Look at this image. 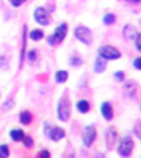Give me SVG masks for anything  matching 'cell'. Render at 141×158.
Masks as SVG:
<instances>
[{
    "instance_id": "cell-1",
    "label": "cell",
    "mask_w": 141,
    "mask_h": 158,
    "mask_svg": "<svg viewBox=\"0 0 141 158\" xmlns=\"http://www.w3.org/2000/svg\"><path fill=\"white\" fill-rule=\"evenodd\" d=\"M98 56H101L106 61H116V59L121 57V52H119V49H116L113 46H103V47H99Z\"/></svg>"
},
{
    "instance_id": "cell-2",
    "label": "cell",
    "mask_w": 141,
    "mask_h": 158,
    "mask_svg": "<svg viewBox=\"0 0 141 158\" xmlns=\"http://www.w3.org/2000/svg\"><path fill=\"white\" fill-rule=\"evenodd\" d=\"M57 118L61 121H69V118H70V103L66 96L57 104Z\"/></svg>"
},
{
    "instance_id": "cell-3",
    "label": "cell",
    "mask_w": 141,
    "mask_h": 158,
    "mask_svg": "<svg viewBox=\"0 0 141 158\" xmlns=\"http://www.w3.org/2000/svg\"><path fill=\"white\" fill-rule=\"evenodd\" d=\"M44 126H46V128H44V133H46V136H49L52 141H61L62 138L66 136V131L62 130V128L52 126V125H49V123H46Z\"/></svg>"
},
{
    "instance_id": "cell-4",
    "label": "cell",
    "mask_w": 141,
    "mask_h": 158,
    "mask_svg": "<svg viewBox=\"0 0 141 158\" xmlns=\"http://www.w3.org/2000/svg\"><path fill=\"white\" fill-rule=\"evenodd\" d=\"M133 148H135V141L131 140V136H124L121 138L119 145H118V153L121 156H131Z\"/></svg>"
},
{
    "instance_id": "cell-5",
    "label": "cell",
    "mask_w": 141,
    "mask_h": 158,
    "mask_svg": "<svg viewBox=\"0 0 141 158\" xmlns=\"http://www.w3.org/2000/svg\"><path fill=\"white\" fill-rule=\"evenodd\" d=\"M74 35H76L77 40H81V42L86 44V46L92 44V34L87 27H84V25H77L76 31H74Z\"/></svg>"
},
{
    "instance_id": "cell-6",
    "label": "cell",
    "mask_w": 141,
    "mask_h": 158,
    "mask_svg": "<svg viewBox=\"0 0 141 158\" xmlns=\"http://www.w3.org/2000/svg\"><path fill=\"white\" fill-rule=\"evenodd\" d=\"M96 136H98V131H96L94 125L84 126V130H83V143H84V146H91L92 143H94Z\"/></svg>"
},
{
    "instance_id": "cell-7",
    "label": "cell",
    "mask_w": 141,
    "mask_h": 158,
    "mask_svg": "<svg viewBox=\"0 0 141 158\" xmlns=\"http://www.w3.org/2000/svg\"><path fill=\"white\" fill-rule=\"evenodd\" d=\"M34 19H35V22H39L40 25H49L50 22H52V19H50V14L47 12L44 7H37L35 12H34Z\"/></svg>"
},
{
    "instance_id": "cell-8",
    "label": "cell",
    "mask_w": 141,
    "mask_h": 158,
    "mask_svg": "<svg viewBox=\"0 0 141 158\" xmlns=\"http://www.w3.org/2000/svg\"><path fill=\"white\" fill-rule=\"evenodd\" d=\"M116 140H118V131L114 126H109L106 130V146L107 150H113L116 146Z\"/></svg>"
},
{
    "instance_id": "cell-9",
    "label": "cell",
    "mask_w": 141,
    "mask_h": 158,
    "mask_svg": "<svg viewBox=\"0 0 141 158\" xmlns=\"http://www.w3.org/2000/svg\"><path fill=\"white\" fill-rule=\"evenodd\" d=\"M66 35H67V24H59L57 27H55V31L52 34V37H54V40H55V44H61L62 40L66 39Z\"/></svg>"
},
{
    "instance_id": "cell-10",
    "label": "cell",
    "mask_w": 141,
    "mask_h": 158,
    "mask_svg": "<svg viewBox=\"0 0 141 158\" xmlns=\"http://www.w3.org/2000/svg\"><path fill=\"white\" fill-rule=\"evenodd\" d=\"M101 114H103V118H104L106 121H111V119L114 118L113 104H111L109 101H104V103L101 104Z\"/></svg>"
},
{
    "instance_id": "cell-11",
    "label": "cell",
    "mask_w": 141,
    "mask_h": 158,
    "mask_svg": "<svg viewBox=\"0 0 141 158\" xmlns=\"http://www.w3.org/2000/svg\"><path fill=\"white\" fill-rule=\"evenodd\" d=\"M136 29H135V25H129V24H126L124 27H123V39L124 40H135V37H136Z\"/></svg>"
},
{
    "instance_id": "cell-12",
    "label": "cell",
    "mask_w": 141,
    "mask_h": 158,
    "mask_svg": "<svg viewBox=\"0 0 141 158\" xmlns=\"http://www.w3.org/2000/svg\"><path fill=\"white\" fill-rule=\"evenodd\" d=\"M123 91L126 96H129V99H135L136 94H138V86H136V82H126Z\"/></svg>"
},
{
    "instance_id": "cell-13",
    "label": "cell",
    "mask_w": 141,
    "mask_h": 158,
    "mask_svg": "<svg viewBox=\"0 0 141 158\" xmlns=\"http://www.w3.org/2000/svg\"><path fill=\"white\" fill-rule=\"evenodd\" d=\"M18 121H20L22 125H30L32 123V113L30 111H22L20 114H18Z\"/></svg>"
},
{
    "instance_id": "cell-14",
    "label": "cell",
    "mask_w": 141,
    "mask_h": 158,
    "mask_svg": "<svg viewBox=\"0 0 141 158\" xmlns=\"http://www.w3.org/2000/svg\"><path fill=\"white\" fill-rule=\"evenodd\" d=\"M106 69V59H103L101 56L96 57V64H94V71L96 73H103Z\"/></svg>"
},
{
    "instance_id": "cell-15",
    "label": "cell",
    "mask_w": 141,
    "mask_h": 158,
    "mask_svg": "<svg viewBox=\"0 0 141 158\" xmlns=\"http://www.w3.org/2000/svg\"><path fill=\"white\" fill-rule=\"evenodd\" d=\"M25 136V133L22 130H10V138H12L14 141H22Z\"/></svg>"
},
{
    "instance_id": "cell-16",
    "label": "cell",
    "mask_w": 141,
    "mask_h": 158,
    "mask_svg": "<svg viewBox=\"0 0 141 158\" xmlns=\"http://www.w3.org/2000/svg\"><path fill=\"white\" fill-rule=\"evenodd\" d=\"M77 110H79V113H89V110H91V104H89V101H86V99L77 101Z\"/></svg>"
},
{
    "instance_id": "cell-17",
    "label": "cell",
    "mask_w": 141,
    "mask_h": 158,
    "mask_svg": "<svg viewBox=\"0 0 141 158\" xmlns=\"http://www.w3.org/2000/svg\"><path fill=\"white\" fill-rule=\"evenodd\" d=\"M69 77L67 71H57L55 73V82H59V84H62V82H66Z\"/></svg>"
},
{
    "instance_id": "cell-18",
    "label": "cell",
    "mask_w": 141,
    "mask_h": 158,
    "mask_svg": "<svg viewBox=\"0 0 141 158\" xmlns=\"http://www.w3.org/2000/svg\"><path fill=\"white\" fill-rule=\"evenodd\" d=\"M29 37H30L32 40H40V39H44V31L42 29H35V31H32V32H29Z\"/></svg>"
},
{
    "instance_id": "cell-19",
    "label": "cell",
    "mask_w": 141,
    "mask_h": 158,
    "mask_svg": "<svg viewBox=\"0 0 141 158\" xmlns=\"http://www.w3.org/2000/svg\"><path fill=\"white\" fill-rule=\"evenodd\" d=\"M27 27L24 25V35H22V49H20V66H22V61L25 59V37H27Z\"/></svg>"
},
{
    "instance_id": "cell-20",
    "label": "cell",
    "mask_w": 141,
    "mask_h": 158,
    "mask_svg": "<svg viewBox=\"0 0 141 158\" xmlns=\"http://www.w3.org/2000/svg\"><path fill=\"white\" fill-rule=\"evenodd\" d=\"M103 22H104L106 25H113L114 22H116V15H114V14H106V15L103 17Z\"/></svg>"
},
{
    "instance_id": "cell-21",
    "label": "cell",
    "mask_w": 141,
    "mask_h": 158,
    "mask_svg": "<svg viewBox=\"0 0 141 158\" xmlns=\"http://www.w3.org/2000/svg\"><path fill=\"white\" fill-rule=\"evenodd\" d=\"M10 156V148L7 145H0V158H7Z\"/></svg>"
},
{
    "instance_id": "cell-22",
    "label": "cell",
    "mask_w": 141,
    "mask_h": 158,
    "mask_svg": "<svg viewBox=\"0 0 141 158\" xmlns=\"http://www.w3.org/2000/svg\"><path fill=\"white\" fill-rule=\"evenodd\" d=\"M135 47H136L138 52H141V32H138L136 37H135Z\"/></svg>"
},
{
    "instance_id": "cell-23",
    "label": "cell",
    "mask_w": 141,
    "mask_h": 158,
    "mask_svg": "<svg viewBox=\"0 0 141 158\" xmlns=\"http://www.w3.org/2000/svg\"><path fill=\"white\" fill-rule=\"evenodd\" d=\"M22 141H24V145L27 146V148H32V145H34V140H32L30 136H24V140H22Z\"/></svg>"
},
{
    "instance_id": "cell-24",
    "label": "cell",
    "mask_w": 141,
    "mask_h": 158,
    "mask_svg": "<svg viewBox=\"0 0 141 158\" xmlns=\"http://www.w3.org/2000/svg\"><path fill=\"white\" fill-rule=\"evenodd\" d=\"M25 2H27V0H9V3L12 7H20V5H24Z\"/></svg>"
},
{
    "instance_id": "cell-25",
    "label": "cell",
    "mask_w": 141,
    "mask_h": 158,
    "mask_svg": "<svg viewBox=\"0 0 141 158\" xmlns=\"http://www.w3.org/2000/svg\"><path fill=\"white\" fill-rule=\"evenodd\" d=\"M135 135L141 140V121H138V123L135 125Z\"/></svg>"
},
{
    "instance_id": "cell-26",
    "label": "cell",
    "mask_w": 141,
    "mask_h": 158,
    "mask_svg": "<svg viewBox=\"0 0 141 158\" xmlns=\"http://www.w3.org/2000/svg\"><path fill=\"white\" fill-rule=\"evenodd\" d=\"M114 79H116V81H124V73H121V71L114 73Z\"/></svg>"
},
{
    "instance_id": "cell-27",
    "label": "cell",
    "mask_w": 141,
    "mask_h": 158,
    "mask_svg": "<svg viewBox=\"0 0 141 158\" xmlns=\"http://www.w3.org/2000/svg\"><path fill=\"white\" fill-rule=\"evenodd\" d=\"M27 57H29V61H32V62H34L35 59H37V52H35V51H30V52L27 54Z\"/></svg>"
},
{
    "instance_id": "cell-28",
    "label": "cell",
    "mask_w": 141,
    "mask_h": 158,
    "mask_svg": "<svg viewBox=\"0 0 141 158\" xmlns=\"http://www.w3.org/2000/svg\"><path fill=\"white\" fill-rule=\"evenodd\" d=\"M70 64H72V66H81L83 61H81L79 57H72V59H70Z\"/></svg>"
},
{
    "instance_id": "cell-29",
    "label": "cell",
    "mask_w": 141,
    "mask_h": 158,
    "mask_svg": "<svg viewBox=\"0 0 141 158\" xmlns=\"http://www.w3.org/2000/svg\"><path fill=\"white\" fill-rule=\"evenodd\" d=\"M40 158H50V153L47 152V150H42V152H40V155H39Z\"/></svg>"
},
{
    "instance_id": "cell-30",
    "label": "cell",
    "mask_w": 141,
    "mask_h": 158,
    "mask_svg": "<svg viewBox=\"0 0 141 158\" xmlns=\"http://www.w3.org/2000/svg\"><path fill=\"white\" fill-rule=\"evenodd\" d=\"M135 67L141 71V57H136V59H135Z\"/></svg>"
},
{
    "instance_id": "cell-31",
    "label": "cell",
    "mask_w": 141,
    "mask_h": 158,
    "mask_svg": "<svg viewBox=\"0 0 141 158\" xmlns=\"http://www.w3.org/2000/svg\"><path fill=\"white\" fill-rule=\"evenodd\" d=\"M12 106H14V101H9V103L3 104V110H9V108H12Z\"/></svg>"
},
{
    "instance_id": "cell-32",
    "label": "cell",
    "mask_w": 141,
    "mask_h": 158,
    "mask_svg": "<svg viewBox=\"0 0 141 158\" xmlns=\"http://www.w3.org/2000/svg\"><path fill=\"white\" fill-rule=\"evenodd\" d=\"M126 2H128V3H139L141 0H126Z\"/></svg>"
}]
</instances>
